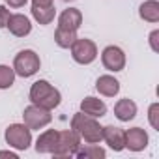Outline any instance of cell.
I'll list each match as a JSON object with an SVG mask.
<instances>
[{"mask_svg":"<svg viewBox=\"0 0 159 159\" xmlns=\"http://www.w3.org/2000/svg\"><path fill=\"white\" fill-rule=\"evenodd\" d=\"M71 129L88 144H98L103 140V125H99L98 118L88 116L84 112H77L71 118Z\"/></svg>","mask_w":159,"mask_h":159,"instance_id":"1","label":"cell"},{"mask_svg":"<svg viewBox=\"0 0 159 159\" xmlns=\"http://www.w3.org/2000/svg\"><path fill=\"white\" fill-rule=\"evenodd\" d=\"M32 105H38L41 109H47V111H52L60 105L62 101V96L60 92L49 83V81H36L32 86H30V94H28Z\"/></svg>","mask_w":159,"mask_h":159,"instance_id":"2","label":"cell"},{"mask_svg":"<svg viewBox=\"0 0 159 159\" xmlns=\"http://www.w3.org/2000/svg\"><path fill=\"white\" fill-rule=\"evenodd\" d=\"M39 67H41V60L32 49H25L19 54H15V60H13L15 75L23 77V79H28V77L36 75L39 71Z\"/></svg>","mask_w":159,"mask_h":159,"instance_id":"3","label":"cell"},{"mask_svg":"<svg viewBox=\"0 0 159 159\" xmlns=\"http://www.w3.org/2000/svg\"><path fill=\"white\" fill-rule=\"evenodd\" d=\"M6 144L15 150H28L32 144V129L26 124H11L4 133Z\"/></svg>","mask_w":159,"mask_h":159,"instance_id":"4","label":"cell"},{"mask_svg":"<svg viewBox=\"0 0 159 159\" xmlns=\"http://www.w3.org/2000/svg\"><path fill=\"white\" fill-rule=\"evenodd\" d=\"M79 146H81V137H79L73 129L58 131V139H56L52 155H54V157H60V159L73 157L75 152L79 150Z\"/></svg>","mask_w":159,"mask_h":159,"instance_id":"5","label":"cell"},{"mask_svg":"<svg viewBox=\"0 0 159 159\" xmlns=\"http://www.w3.org/2000/svg\"><path fill=\"white\" fill-rule=\"evenodd\" d=\"M69 49H71L73 60L81 66H88L98 58V45L86 38H77Z\"/></svg>","mask_w":159,"mask_h":159,"instance_id":"6","label":"cell"},{"mask_svg":"<svg viewBox=\"0 0 159 159\" xmlns=\"http://www.w3.org/2000/svg\"><path fill=\"white\" fill-rule=\"evenodd\" d=\"M23 122L30 129H41V127H45L52 122V114L47 109H41L38 105H30L23 112Z\"/></svg>","mask_w":159,"mask_h":159,"instance_id":"7","label":"cell"},{"mask_svg":"<svg viewBox=\"0 0 159 159\" xmlns=\"http://www.w3.org/2000/svg\"><path fill=\"white\" fill-rule=\"evenodd\" d=\"M101 64L109 71H122L125 67V52L116 45H109L101 52Z\"/></svg>","mask_w":159,"mask_h":159,"instance_id":"8","label":"cell"},{"mask_svg":"<svg viewBox=\"0 0 159 159\" xmlns=\"http://www.w3.org/2000/svg\"><path fill=\"white\" fill-rule=\"evenodd\" d=\"M6 28H8L15 38H25V36H28V34L32 32V23H30V19H28L26 15H23V13H13V15H10V21H8Z\"/></svg>","mask_w":159,"mask_h":159,"instance_id":"9","label":"cell"},{"mask_svg":"<svg viewBox=\"0 0 159 159\" xmlns=\"http://www.w3.org/2000/svg\"><path fill=\"white\" fill-rule=\"evenodd\" d=\"M148 146V133L142 127H131L125 131V148L131 152H142Z\"/></svg>","mask_w":159,"mask_h":159,"instance_id":"10","label":"cell"},{"mask_svg":"<svg viewBox=\"0 0 159 159\" xmlns=\"http://www.w3.org/2000/svg\"><path fill=\"white\" fill-rule=\"evenodd\" d=\"M103 140L109 144L111 150L122 152L125 148V131L116 125H107L103 127Z\"/></svg>","mask_w":159,"mask_h":159,"instance_id":"11","label":"cell"},{"mask_svg":"<svg viewBox=\"0 0 159 159\" xmlns=\"http://www.w3.org/2000/svg\"><path fill=\"white\" fill-rule=\"evenodd\" d=\"M83 25V13L77 8H67L58 15V28H66V30H79Z\"/></svg>","mask_w":159,"mask_h":159,"instance_id":"12","label":"cell"},{"mask_svg":"<svg viewBox=\"0 0 159 159\" xmlns=\"http://www.w3.org/2000/svg\"><path fill=\"white\" fill-rule=\"evenodd\" d=\"M81 112H84L88 116H94V118H101V116L107 114V105L99 98L88 96L81 101Z\"/></svg>","mask_w":159,"mask_h":159,"instance_id":"13","label":"cell"},{"mask_svg":"<svg viewBox=\"0 0 159 159\" xmlns=\"http://www.w3.org/2000/svg\"><path fill=\"white\" fill-rule=\"evenodd\" d=\"M114 116L120 120V122H129L137 116V103L129 98H124V99H118L116 105H114Z\"/></svg>","mask_w":159,"mask_h":159,"instance_id":"14","label":"cell"},{"mask_svg":"<svg viewBox=\"0 0 159 159\" xmlns=\"http://www.w3.org/2000/svg\"><path fill=\"white\" fill-rule=\"evenodd\" d=\"M96 90L105 98H114L120 92V81L112 75H101L96 81Z\"/></svg>","mask_w":159,"mask_h":159,"instance_id":"15","label":"cell"},{"mask_svg":"<svg viewBox=\"0 0 159 159\" xmlns=\"http://www.w3.org/2000/svg\"><path fill=\"white\" fill-rule=\"evenodd\" d=\"M56 139H58V131L56 129L43 131L38 137V140H36V152L38 153H52L54 144H56Z\"/></svg>","mask_w":159,"mask_h":159,"instance_id":"16","label":"cell"},{"mask_svg":"<svg viewBox=\"0 0 159 159\" xmlns=\"http://www.w3.org/2000/svg\"><path fill=\"white\" fill-rule=\"evenodd\" d=\"M139 15L146 23H159V2L157 0H146L139 8Z\"/></svg>","mask_w":159,"mask_h":159,"instance_id":"17","label":"cell"},{"mask_svg":"<svg viewBox=\"0 0 159 159\" xmlns=\"http://www.w3.org/2000/svg\"><path fill=\"white\" fill-rule=\"evenodd\" d=\"M32 17L36 19V23L39 25H51L56 17V8L54 6H47V8H39V6H32Z\"/></svg>","mask_w":159,"mask_h":159,"instance_id":"18","label":"cell"},{"mask_svg":"<svg viewBox=\"0 0 159 159\" xmlns=\"http://www.w3.org/2000/svg\"><path fill=\"white\" fill-rule=\"evenodd\" d=\"M105 155H107V152L98 144H86L84 148L79 146V150L75 152V157H79V159H103Z\"/></svg>","mask_w":159,"mask_h":159,"instance_id":"19","label":"cell"},{"mask_svg":"<svg viewBox=\"0 0 159 159\" xmlns=\"http://www.w3.org/2000/svg\"><path fill=\"white\" fill-rule=\"evenodd\" d=\"M75 39H77V32H75V30L56 28V32H54V43H56L60 49H69Z\"/></svg>","mask_w":159,"mask_h":159,"instance_id":"20","label":"cell"},{"mask_svg":"<svg viewBox=\"0 0 159 159\" xmlns=\"http://www.w3.org/2000/svg\"><path fill=\"white\" fill-rule=\"evenodd\" d=\"M15 83V71L10 66L0 64V90H8Z\"/></svg>","mask_w":159,"mask_h":159,"instance_id":"21","label":"cell"},{"mask_svg":"<svg viewBox=\"0 0 159 159\" xmlns=\"http://www.w3.org/2000/svg\"><path fill=\"white\" fill-rule=\"evenodd\" d=\"M157 116H159V105H157V103H152V105H150V111H148V120H150V124H152L153 129H159V120H157Z\"/></svg>","mask_w":159,"mask_h":159,"instance_id":"22","label":"cell"},{"mask_svg":"<svg viewBox=\"0 0 159 159\" xmlns=\"http://www.w3.org/2000/svg\"><path fill=\"white\" fill-rule=\"evenodd\" d=\"M10 10L6 8V6H0V28H6V25H8V21H10Z\"/></svg>","mask_w":159,"mask_h":159,"instance_id":"23","label":"cell"},{"mask_svg":"<svg viewBox=\"0 0 159 159\" xmlns=\"http://www.w3.org/2000/svg\"><path fill=\"white\" fill-rule=\"evenodd\" d=\"M4 2H6L10 8H15V10H17V8H23L28 0H4Z\"/></svg>","mask_w":159,"mask_h":159,"instance_id":"24","label":"cell"},{"mask_svg":"<svg viewBox=\"0 0 159 159\" xmlns=\"http://www.w3.org/2000/svg\"><path fill=\"white\" fill-rule=\"evenodd\" d=\"M157 38H159V30H153V32L150 34V45H152L153 51H159V47H157Z\"/></svg>","mask_w":159,"mask_h":159,"instance_id":"25","label":"cell"},{"mask_svg":"<svg viewBox=\"0 0 159 159\" xmlns=\"http://www.w3.org/2000/svg\"><path fill=\"white\" fill-rule=\"evenodd\" d=\"M54 0H32V6H39V8H47V6H54Z\"/></svg>","mask_w":159,"mask_h":159,"instance_id":"26","label":"cell"},{"mask_svg":"<svg viewBox=\"0 0 159 159\" xmlns=\"http://www.w3.org/2000/svg\"><path fill=\"white\" fill-rule=\"evenodd\" d=\"M0 157H10V159H17V153H13V152H0Z\"/></svg>","mask_w":159,"mask_h":159,"instance_id":"27","label":"cell"},{"mask_svg":"<svg viewBox=\"0 0 159 159\" xmlns=\"http://www.w3.org/2000/svg\"><path fill=\"white\" fill-rule=\"evenodd\" d=\"M62 2H73V0H62Z\"/></svg>","mask_w":159,"mask_h":159,"instance_id":"28","label":"cell"}]
</instances>
